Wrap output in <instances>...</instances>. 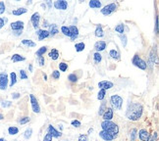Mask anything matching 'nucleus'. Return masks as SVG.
I'll return each instance as SVG.
<instances>
[{"mask_svg": "<svg viewBox=\"0 0 159 141\" xmlns=\"http://www.w3.org/2000/svg\"><path fill=\"white\" fill-rule=\"evenodd\" d=\"M109 56H110L113 60H116V61L120 60V53L116 49H111L110 51H109Z\"/></svg>", "mask_w": 159, "mask_h": 141, "instance_id": "4be33fe9", "label": "nucleus"}, {"mask_svg": "<svg viewBox=\"0 0 159 141\" xmlns=\"http://www.w3.org/2000/svg\"><path fill=\"white\" fill-rule=\"evenodd\" d=\"M49 26H50V24H48L47 20H44V21H43V27H49Z\"/></svg>", "mask_w": 159, "mask_h": 141, "instance_id": "6e6d98bb", "label": "nucleus"}, {"mask_svg": "<svg viewBox=\"0 0 159 141\" xmlns=\"http://www.w3.org/2000/svg\"><path fill=\"white\" fill-rule=\"evenodd\" d=\"M47 133L50 134L52 137H55V138H59V137L62 136V132H61V131H59V130L56 129V128L53 127L52 124H49L48 125Z\"/></svg>", "mask_w": 159, "mask_h": 141, "instance_id": "9d476101", "label": "nucleus"}, {"mask_svg": "<svg viewBox=\"0 0 159 141\" xmlns=\"http://www.w3.org/2000/svg\"><path fill=\"white\" fill-rule=\"evenodd\" d=\"M92 131H93V129H92V128H89V133L92 132Z\"/></svg>", "mask_w": 159, "mask_h": 141, "instance_id": "0e129e2a", "label": "nucleus"}, {"mask_svg": "<svg viewBox=\"0 0 159 141\" xmlns=\"http://www.w3.org/2000/svg\"><path fill=\"white\" fill-rule=\"evenodd\" d=\"M113 86H114V83L112 82V81H109V80H101L98 82L99 89L108 90V89H111Z\"/></svg>", "mask_w": 159, "mask_h": 141, "instance_id": "f8f14e48", "label": "nucleus"}, {"mask_svg": "<svg viewBox=\"0 0 159 141\" xmlns=\"http://www.w3.org/2000/svg\"><path fill=\"white\" fill-rule=\"evenodd\" d=\"M40 6H41L42 8L46 9V4H45V3H41V4H40Z\"/></svg>", "mask_w": 159, "mask_h": 141, "instance_id": "bf43d9fd", "label": "nucleus"}, {"mask_svg": "<svg viewBox=\"0 0 159 141\" xmlns=\"http://www.w3.org/2000/svg\"><path fill=\"white\" fill-rule=\"evenodd\" d=\"M69 30L71 33V36H70L71 40H75L78 36H79V29H78L76 26L72 25V26L69 27Z\"/></svg>", "mask_w": 159, "mask_h": 141, "instance_id": "a211bd4d", "label": "nucleus"}, {"mask_svg": "<svg viewBox=\"0 0 159 141\" xmlns=\"http://www.w3.org/2000/svg\"><path fill=\"white\" fill-rule=\"evenodd\" d=\"M61 33L66 36H71V33H70V30H69V27L67 26H62L61 27Z\"/></svg>", "mask_w": 159, "mask_h": 141, "instance_id": "72a5a7b5", "label": "nucleus"}, {"mask_svg": "<svg viewBox=\"0 0 159 141\" xmlns=\"http://www.w3.org/2000/svg\"><path fill=\"white\" fill-rule=\"evenodd\" d=\"M132 63L135 67L141 69L142 71H145L146 69H147V64H146V62L143 60V59H142L141 56L138 54L134 55V57L132 59Z\"/></svg>", "mask_w": 159, "mask_h": 141, "instance_id": "20e7f679", "label": "nucleus"}, {"mask_svg": "<svg viewBox=\"0 0 159 141\" xmlns=\"http://www.w3.org/2000/svg\"><path fill=\"white\" fill-rule=\"evenodd\" d=\"M11 60H12V62H13V63L23 62V61H26V57H24V56H22L20 54H14L11 57Z\"/></svg>", "mask_w": 159, "mask_h": 141, "instance_id": "b1692460", "label": "nucleus"}, {"mask_svg": "<svg viewBox=\"0 0 159 141\" xmlns=\"http://www.w3.org/2000/svg\"><path fill=\"white\" fill-rule=\"evenodd\" d=\"M5 10H6L5 3L3 2V1H0V15H2L3 13H4Z\"/></svg>", "mask_w": 159, "mask_h": 141, "instance_id": "de8ad7c7", "label": "nucleus"}, {"mask_svg": "<svg viewBox=\"0 0 159 141\" xmlns=\"http://www.w3.org/2000/svg\"><path fill=\"white\" fill-rule=\"evenodd\" d=\"M85 48H86V44L83 42H79L75 45V49H76L77 52H82L85 50Z\"/></svg>", "mask_w": 159, "mask_h": 141, "instance_id": "c756f323", "label": "nucleus"}, {"mask_svg": "<svg viewBox=\"0 0 159 141\" xmlns=\"http://www.w3.org/2000/svg\"><path fill=\"white\" fill-rule=\"evenodd\" d=\"M53 6H54L55 9L57 10H62V11H65L68 9V2L65 1V0H57L53 3Z\"/></svg>", "mask_w": 159, "mask_h": 141, "instance_id": "1a4fd4ad", "label": "nucleus"}, {"mask_svg": "<svg viewBox=\"0 0 159 141\" xmlns=\"http://www.w3.org/2000/svg\"><path fill=\"white\" fill-rule=\"evenodd\" d=\"M17 82V74L16 73L12 72L10 73V87H13Z\"/></svg>", "mask_w": 159, "mask_h": 141, "instance_id": "bb28decb", "label": "nucleus"}, {"mask_svg": "<svg viewBox=\"0 0 159 141\" xmlns=\"http://www.w3.org/2000/svg\"><path fill=\"white\" fill-rule=\"evenodd\" d=\"M142 113H143V107L141 103L132 102L128 105L126 111V117L128 120L132 121H136L142 118Z\"/></svg>", "mask_w": 159, "mask_h": 141, "instance_id": "f257e3e1", "label": "nucleus"}, {"mask_svg": "<svg viewBox=\"0 0 159 141\" xmlns=\"http://www.w3.org/2000/svg\"><path fill=\"white\" fill-rule=\"evenodd\" d=\"M45 4H47V5H48V7H49V8H51V6H52V3H51L50 1H47V2L45 3Z\"/></svg>", "mask_w": 159, "mask_h": 141, "instance_id": "13d9d810", "label": "nucleus"}, {"mask_svg": "<svg viewBox=\"0 0 159 141\" xmlns=\"http://www.w3.org/2000/svg\"><path fill=\"white\" fill-rule=\"evenodd\" d=\"M148 141H155V140L153 139V137H152V136H150V138L148 139Z\"/></svg>", "mask_w": 159, "mask_h": 141, "instance_id": "e2e57ef3", "label": "nucleus"}, {"mask_svg": "<svg viewBox=\"0 0 159 141\" xmlns=\"http://www.w3.org/2000/svg\"><path fill=\"white\" fill-rule=\"evenodd\" d=\"M21 97V94L19 92H13L12 93V98L13 99H19Z\"/></svg>", "mask_w": 159, "mask_h": 141, "instance_id": "864d4df0", "label": "nucleus"}, {"mask_svg": "<svg viewBox=\"0 0 159 141\" xmlns=\"http://www.w3.org/2000/svg\"><path fill=\"white\" fill-rule=\"evenodd\" d=\"M22 33H23V30H16V31H13V34H14L15 36H20Z\"/></svg>", "mask_w": 159, "mask_h": 141, "instance_id": "5fc2aeb1", "label": "nucleus"}, {"mask_svg": "<svg viewBox=\"0 0 159 141\" xmlns=\"http://www.w3.org/2000/svg\"><path fill=\"white\" fill-rule=\"evenodd\" d=\"M52 138H53V137L50 135V134L46 133L44 135V137H43V141H52Z\"/></svg>", "mask_w": 159, "mask_h": 141, "instance_id": "603ef678", "label": "nucleus"}, {"mask_svg": "<svg viewBox=\"0 0 159 141\" xmlns=\"http://www.w3.org/2000/svg\"><path fill=\"white\" fill-rule=\"evenodd\" d=\"M48 33H49V36H55L56 34L59 33V29H58V26L56 24H50L49 26V30H48Z\"/></svg>", "mask_w": 159, "mask_h": 141, "instance_id": "6ab92c4d", "label": "nucleus"}, {"mask_svg": "<svg viewBox=\"0 0 159 141\" xmlns=\"http://www.w3.org/2000/svg\"><path fill=\"white\" fill-rule=\"evenodd\" d=\"M0 141H7V140L4 139V138H0Z\"/></svg>", "mask_w": 159, "mask_h": 141, "instance_id": "69168bd1", "label": "nucleus"}, {"mask_svg": "<svg viewBox=\"0 0 159 141\" xmlns=\"http://www.w3.org/2000/svg\"><path fill=\"white\" fill-rule=\"evenodd\" d=\"M78 80H79V77H78V76H76V74H70L69 76H68V80L73 83L78 82Z\"/></svg>", "mask_w": 159, "mask_h": 141, "instance_id": "4c0bfd02", "label": "nucleus"}, {"mask_svg": "<svg viewBox=\"0 0 159 141\" xmlns=\"http://www.w3.org/2000/svg\"><path fill=\"white\" fill-rule=\"evenodd\" d=\"M29 71L30 72V73H33V65H32V64H30V65H29Z\"/></svg>", "mask_w": 159, "mask_h": 141, "instance_id": "4d7b16f0", "label": "nucleus"}, {"mask_svg": "<svg viewBox=\"0 0 159 141\" xmlns=\"http://www.w3.org/2000/svg\"><path fill=\"white\" fill-rule=\"evenodd\" d=\"M20 77H21V80H27L28 78V74L26 73L25 70L20 71Z\"/></svg>", "mask_w": 159, "mask_h": 141, "instance_id": "49530a36", "label": "nucleus"}, {"mask_svg": "<svg viewBox=\"0 0 159 141\" xmlns=\"http://www.w3.org/2000/svg\"><path fill=\"white\" fill-rule=\"evenodd\" d=\"M101 127L102 130H106L108 132H110L113 135L114 138H116L119 133V127L117 124L113 123L112 121H103L101 123Z\"/></svg>", "mask_w": 159, "mask_h": 141, "instance_id": "f03ea898", "label": "nucleus"}, {"mask_svg": "<svg viewBox=\"0 0 159 141\" xmlns=\"http://www.w3.org/2000/svg\"><path fill=\"white\" fill-rule=\"evenodd\" d=\"M30 23H32L33 29L38 30V27L40 24V14L38 12H36V13H33L32 15V17H30Z\"/></svg>", "mask_w": 159, "mask_h": 141, "instance_id": "6e6552de", "label": "nucleus"}, {"mask_svg": "<svg viewBox=\"0 0 159 141\" xmlns=\"http://www.w3.org/2000/svg\"><path fill=\"white\" fill-rule=\"evenodd\" d=\"M106 48V42L104 40H99V41H96L94 43V49L96 52L100 53L101 51H103Z\"/></svg>", "mask_w": 159, "mask_h": 141, "instance_id": "2eb2a0df", "label": "nucleus"}, {"mask_svg": "<svg viewBox=\"0 0 159 141\" xmlns=\"http://www.w3.org/2000/svg\"><path fill=\"white\" fill-rule=\"evenodd\" d=\"M27 12H28V9H26L25 7H21V8H17L12 11V14L14 16H21V15L26 14Z\"/></svg>", "mask_w": 159, "mask_h": 141, "instance_id": "5701e85b", "label": "nucleus"}, {"mask_svg": "<svg viewBox=\"0 0 159 141\" xmlns=\"http://www.w3.org/2000/svg\"><path fill=\"white\" fill-rule=\"evenodd\" d=\"M136 136H138V130H136V128H133L132 130H131L130 132V139L131 141H135Z\"/></svg>", "mask_w": 159, "mask_h": 141, "instance_id": "f704fd0d", "label": "nucleus"}, {"mask_svg": "<svg viewBox=\"0 0 159 141\" xmlns=\"http://www.w3.org/2000/svg\"><path fill=\"white\" fill-rule=\"evenodd\" d=\"M94 35L96 37H99V38L104 36V31H103V27H102V25L99 24L96 26L95 30H94Z\"/></svg>", "mask_w": 159, "mask_h": 141, "instance_id": "aec40b11", "label": "nucleus"}, {"mask_svg": "<svg viewBox=\"0 0 159 141\" xmlns=\"http://www.w3.org/2000/svg\"><path fill=\"white\" fill-rule=\"evenodd\" d=\"M114 30L118 33L124 34V33H125V25L124 24H118L117 26L114 27Z\"/></svg>", "mask_w": 159, "mask_h": 141, "instance_id": "cd10ccee", "label": "nucleus"}, {"mask_svg": "<svg viewBox=\"0 0 159 141\" xmlns=\"http://www.w3.org/2000/svg\"><path fill=\"white\" fill-rule=\"evenodd\" d=\"M43 78H44V80H47V74H43Z\"/></svg>", "mask_w": 159, "mask_h": 141, "instance_id": "052dcab7", "label": "nucleus"}, {"mask_svg": "<svg viewBox=\"0 0 159 141\" xmlns=\"http://www.w3.org/2000/svg\"><path fill=\"white\" fill-rule=\"evenodd\" d=\"M3 119H4V116H3V115L1 114V113H0V121L3 120Z\"/></svg>", "mask_w": 159, "mask_h": 141, "instance_id": "680f3d73", "label": "nucleus"}, {"mask_svg": "<svg viewBox=\"0 0 159 141\" xmlns=\"http://www.w3.org/2000/svg\"><path fill=\"white\" fill-rule=\"evenodd\" d=\"M30 105H32L33 112L36 113V114H39V113H40V106H39L38 101H37L36 97L33 95V94H30Z\"/></svg>", "mask_w": 159, "mask_h": 141, "instance_id": "0eeeda50", "label": "nucleus"}, {"mask_svg": "<svg viewBox=\"0 0 159 141\" xmlns=\"http://www.w3.org/2000/svg\"><path fill=\"white\" fill-rule=\"evenodd\" d=\"M113 116H114V111L113 109L111 107H107L106 111L103 113V115L101 116L103 121H111L113 119Z\"/></svg>", "mask_w": 159, "mask_h": 141, "instance_id": "ddd939ff", "label": "nucleus"}, {"mask_svg": "<svg viewBox=\"0 0 159 141\" xmlns=\"http://www.w3.org/2000/svg\"><path fill=\"white\" fill-rule=\"evenodd\" d=\"M1 106L2 108H9L12 106V102L11 101H8V100H6V101H2L1 102Z\"/></svg>", "mask_w": 159, "mask_h": 141, "instance_id": "37998d69", "label": "nucleus"}, {"mask_svg": "<svg viewBox=\"0 0 159 141\" xmlns=\"http://www.w3.org/2000/svg\"><path fill=\"white\" fill-rule=\"evenodd\" d=\"M8 133L10 134V135H16V134L19 133V128L17 127H9Z\"/></svg>", "mask_w": 159, "mask_h": 141, "instance_id": "2f4dec72", "label": "nucleus"}, {"mask_svg": "<svg viewBox=\"0 0 159 141\" xmlns=\"http://www.w3.org/2000/svg\"><path fill=\"white\" fill-rule=\"evenodd\" d=\"M58 67H59V72H66L68 70V64L67 63H65V62H61V63H59V65H58Z\"/></svg>", "mask_w": 159, "mask_h": 141, "instance_id": "e433bc0d", "label": "nucleus"}, {"mask_svg": "<svg viewBox=\"0 0 159 141\" xmlns=\"http://www.w3.org/2000/svg\"><path fill=\"white\" fill-rule=\"evenodd\" d=\"M47 48H48L47 46H41V47H40V48L36 52V55L37 56V57H39V56H43L46 52H47Z\"/></svg>", "mask_w": 159, "mask_h": 141, "instance_id": "c85d7f7f", "label": "nucleus"}, {"mask_svg": "<svg viewBox=\"0 0 159 141\" xmlns=\"http://www.w3.org/2000/svg\"><path fill=\"white\" fill-rule=\"evenodd\" d=\"M110 104L112 106V109L120 111L123 107V98L120 95H117V94L112 95L110 97Z\"/></svg>", "mask_w": 159, "mask_h": 141, "instance_id": "7ed1b4c3", "label": "nucleus"}, {"mask_svg": "<svg viewBox=\"0 0 159 141\" xmlns=\"http://www.w3.org/2000/svg\"><path fill=\"white\" fill-rule=\"evenodd\" d=\"M102 141H103V140H102Z\"/></svg>", "mask_w": 159, "mask_h": 141, "instance_id": "338daca9", "label": "nucleus"}, {"mask_svg": "<svg viewBox=\"0 0 159 141\" xmlns=\"http://www.w3.org/2000/svg\"><path fill=\"white\" fill-rule=\"evenodd\" d=\"M78 141H89L88 134H81L79 138H78Z\"/></svg>", "mask_w": 159, "mask_h": 141, "instance_id": "a18cd8bd", "label": "nucleus"}, {"mask_svg": "<svg viewBox=\"0 0 159 141\" xmlns=\"http://www.w3.org/2000/svg\"><path fill=\"white\" fill-rule=\"evenodd\" d=\"M105 95H106V90L99 89V91L97 93V99L99 100V101H103L104 98H105Z\"/></svg>", "mask_w": 159, "mask_h": 141, "instance_id": "473e14b6", "label": "nucleus"}, {"mask_svg": "<svg viewBox=\"0 0 159 141\" xmlns=\"http://www.w3.org/2000/svg\"><path fill=\"white\" fill-rule=\"evenodd\" d=\"M89 6L91 9H100L102 6V3L98 0H90L89 2Z\"/></svg>", "mask_w": 159, "mask_h": 141, "instance_id": "412c9836", "label": "nucleus"}, {"mask_svg": "<svg viewBox=\"0 0 159 141\" xmlns=\"http://www.w3.org/2000/svg\"><path fill=\"white\" fill-rule=\"evenodd\" d=\"M99 136L103 139V141H112V140H114L113 135H112L110 132L106 131V130H101L100 132H99Z\"/></svg>", "mask_w": 159, "mask_h": 141, "instance_id": "dca6fc26", "label": "nucleus"}, {"mask_svg": "<svg viewBox=\"0 0 159 141\" xmlns=\"http://www.w3.org/2000/svg\"><path fill=\"white\" fill-rule=\"evenodd\" d=\"M37 34V37H38V40L39 41H41V40L47 38V37H49V33L47 30H36V33Z\"/></svg>", "mask_w": 159, "mask_h": 141, "instance_id": "4468645a", "label": "nucleus"}, {"mask_svg": "<svg viewBox=\"0 0 159 141\" xmlns=\"http://www.w3.org/2000/svg\"><path fill=\"white\" fill-rule=\"evenodd\" d=\"M158 30H159V25H158V16L155 17V25H154V33L158 34Z\"/></svg>", "mask_w": 159, "mask_h": 141, "instance_id": "c03bdc74", "label": "nucleus"}, {"mask_svg": "<svg viewBox=\"0 0 159 141\" xmlns=\"http://www.w3.org/2000/svg\"><path fill=\"white\" fill-rule=\"evenodd\" d=\"M52 77L54 78V80H59L60 78V72L57 71V70H54L52 72Z\"/></svg>", "mask_w": 159, "mask_h": 141, "instance_id": "79ce46f5", "label": "nucleus"}, {"mask_svg": "<svg viewBox=\"0 0 159 141\" xmlns=\"http://www.w3.org/2000/svg\"><path fill=\"white\" fill-rule=\"evenodd\" d=\"M22 44L25 46H28V47H36V43L35 41H33L32 39H27V38L22 40Z\"/></svg>", "mask_w": 159, "mask_h": 141, "instance_id": "a878e982", "label": "nucleus"}, {"mask_svg": "<svg viewBox=\"0 0 159 141\" xmlns=\"http://www.w3.org/2000/svg\"><path fill=\"white\" fill-rule=\"evenodd\" d=\"M106 109H107V106H106V102L105 101H102L100 107H99V111H98V115L99 116H102L103 115V113L106 111Z\"/></svg>", "mask_w": 159, "mask_h": 141, "instance_id": "c9c22d12", "label": "nucleus"}, {"mask_svg": "<svg viewBox=\"0 0 159 141\" xmlns=\"http://www.w3.org/2000/svg\"><path fill=\"white\" fill-rule=\"evenodd\" d=\"M48 56L52 59V60L56 61V60H58V58L60 55H59V51L57 49H51V51L48 53Z\"/></svg>", "mask_w": 159, "mask_h": 141, "instance_id": "393cba45", "label": "nucleus"}, {"mask_svg": "<svg viewBox=\"0 0 159 141\" xmlns=\"http://www.w3.org/2000/svg\"><path fill=\"white\" fill-rule=\"evenodd\" d=\"M7 21H8V20H7V19H6V18L3 19V18L0 17V30H1L2 27L5 26V24L7 23Z\"/></svg>", "mask_w": 159, "mask_h": 141, "instance_id": "8fccbe9b", "label": "nucleus"}, {"mask_svg": "<svg viewBox=\"0 0 159 141\" xmlns=\"http://www.w3.org/2000/svg\"><path fill=\"white\" fill-rule=\"evenodd\" d=\"M10 27L13 31L16 30H23L25 27V23L23 21H16L10 24Z\"/></svg>", "mask_w": 159, "mask_h": 141, "instance_id": "9b49d317", "label": "nucleus"}, {"mask_svg": "<svg viewBox=\"0 0 159 141\" xmlns=\"http://www.w3.org/2000/svg\"><path fill=\"white\" fill-rule=\"evenodd\" d=\"M120 38H121V41H122L123 46L126 47V45H127V36L125 35V34H123V35L120 36Z\"/></svg>", "mask_w": 159, "mask_h": 141, "instance_id": "3c124183", "label": "nucleus"}, {"mask_svg": "<svg viewBox=\"0 0 159 141\" xmlns=\"http://www.w3.org/2000/svg\"><path fill=\"white\" fill-rule=\"evenodd\" d=\"M30 117H23V118H21L20 120H19V124H28V123H30Z\"/></svg>", "mask_w": 159, "mask_h": 141, "instance_id": "ea45409f", "label": "nucleus"}, {"mask_svg": "<svg viewBox=\"0 0 159 141\" xmlns=\"http://www.w3.org/2000/svg\"><path fill=\"white\" fill-rule=\"evenodd\" d=\"M117 7L118 6H117L116 3H110V4L105 5L104 7L100 10V12L103 16H109L117 10Z\"/></svg>", "mask_w": 159, "mask_h": 141, "instance_id": "39448f33", "label": "nucleus"}, {"mask_svg": "<svg viewBox=\"0 0 159 141\" xmlns=\"http://www.w3.org/2000/svg\"><path fill=\"white\" fill-rule=\"evenodd\" d=\"M32 134H33V128H27L24 132V137L26 139H30L32 137Z\"/></svg>", "mask_w": 159, "mask_h": 141, "instance_id": "58836bf2", "label": "nucleus"}, {"mask_svg": "<svg viewBox=\"0 0 159 141\" xmlns=\"http://www.w3.org/2000/svg\"><path fill=\"white\" fill-rule=\"evenodd\" d=\"M138 135L142 141H148V139L150 138V134H149L148 131L146 129H144V128H142V129H141L139 131Z\"/></svg>", "mask_w": 159, "mask_h": 141, "instance_id": "f3484780", "label": "nucleus"}, {"mask_svg": "<svg viewBox=\"0 0 159 141\" xmlns=\"http://www.w3.org/2000/svg\"><path fill=\"white\" fill-rule=\"evenodd\" d=\"M71 124L73 125V127H80L81 125H82V124H81V121H78V120L72 121H71Z\"/></svg>", "mask_w": 159, "mask_h": 141, "instance_id": "09e8293b", "label": "nucleus"}, {"mask_svg": "<svg viewBox=\"0 0 159 141\" xmlns=\"http://www.w3.org/2000/svg\"><path fill=\"white\" fill-rule=\"evenodd\" d=\"M93 61H94L95 64H99V63L102 61V55L100 53L95 52L94 54H93Z\"/></svg>", "mask_w": 159, "mask_h": 141, "instance_id": "7c9ffc66", "label": "nucleus"}, {"mask_svg": "<svg viewBox=\"0 0 159 141\" xmlns=\"http://www.w3.org/2000/svg\"><path fill=\"white\" fill-rule=\"evenodd\" d=\"M36 61L37 63H38V65L40 66V67H42V66H44V63H45V59L43 56H39V57L36 58Z\"/></svg>", "mask_w": 159, "mask_h": 141, "instance_id": "a19ab883", "label": "nucleus"}, {"mask_svg": "<svg viewBox=\"0 0 159 141\" xmlns=\"http://www.w3.org/2000/svg\"><path fill=\"white\" fill-rule=\"evenodd\" d=\"M9 85V77L6 73H0V89L6 90Z\"/></svg>", "mask_w": 159, "mask_h": 141, "instance_id": "423d86ee", "label": "nucleus"}]
</instances>
